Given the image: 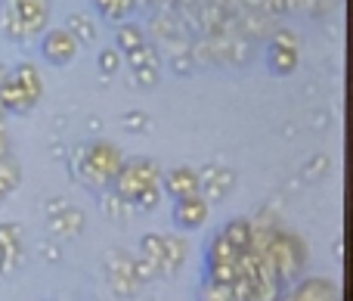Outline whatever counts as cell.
Instances as JSON below:
<instances>
[{
	"label": "cell",
	"instance_id": "1",
	"mask_svg": "<svg viewBox=\"0 0 353 301\" xmlns=\"http://www.w3.org/2000/svg\"><path fill=\"white\" fill-rule=\"evenodd\" d=\"M118 190V196L124 202H140L143 208H152L159 205V184H161V171L155 162L149 159H130L121 165L118 177L112 180Z\"/></svg>",
	"mask_w": 353,
	"mask_h": 301
},
{
	"label": "cell",
	"instance_id": "2",
	"mask_svg": "<svg viewBox=\"0 0 353 301\" xmlns=\"http://www.w3.org/2000/svg\"><path fill=\"white\" fill-rule=\"evenodd\" d=\"M121 165H124V155L118 153V146L103 143V140L84 146L78 153V162H74L81 180H84V184H90V186L112 184V180L118 177V171H121Z\"/></svg>",
	"mask_w": 353,
	"mask_h": 301
},
{
	"label": "cell",
	"instance_id": "3",
	"mask_svg": "<svg viewBox=\"0 0 353 301\" xmlns=\"http://www.w3.org/2000/svg\"><path fill=\"white\" fill-rule=\"evenodd\" d=\"M41 99V75L34 66H19L16 72L3 75L0 81V106L12 112L34 109V103Z\"/></svg>",
	"mask_w": 353,
	"mask_h": 301
},
{
	"label": "cell",
	"instance_id": "4",
	"mask_svg": "<svg viewBox=\"0 0 353 301\" xmlns=\"http://www.w3.org/2000/svg\"><path fill=\"white\" fill-rule=\"evenodd\" d=\"M47 10L50 0H3L0 3V25L12 37L34 35L47 22Z\"/></svg>",
	"mask_w": 353,
	"mask_h": 301
},
{
	"label": "cell",
	"instance_id": "5",
	"mask_svg": "<svg viewBox=\"0 0 353 301\" xmlns=\"http://www.w3.org/2000/svg\"><path fill=\"white\" fill-rule=\"evenodd\" d=\"M143 261L152 273H174L183 264V246L174 236H146L143 240Z\"/></svg>",
	"mask_w": 353,
	"mask_h": 301
},
{
	"label": "cell",
	"instance_id": "6",
	"mask_svg": "<svg viewBox=\"0 0 353 301\" xmlns=\"http://www.w3.org/2000/svg\"><path fill=\"white\" fill-rule=\"evenodd\" d=\"M74 53H78V41H74V35L68 28H56L43 37V56H47L50 62H56V66L72 62Z\"/></svg>",
	"mask_w": 353,
	"mask_h": 301
},
{
	"label": "cell",
	"instance_id": "7",
	"mask_svg": "<svg viewBox=\"0 0 353 301\" xmlns=\"http://www.w3.org/2000/svg\"><path fill=\"white\" fill-rule=\"evenodd\" d=\"M294 66H298V41L282 31L273 41V47H270V68L279 75H288L294 72Z\"/></svg>",
	"mask_w": 353,
	"mask_h": 301
},
{
	"label": "cell",
	"instance_id": "8",
	"mask_svg": "<svg viewBox=\"0 0 353 301\" xmlns=\"http://www.w3.org/2000/svg\"><path fill=\"white\" fill-rule=\"evenodd\" d=\"M174 221L183 230H195L208 221V199L205 196H189V199H176L174 208Z\"/></svg>",
	"mask_w": 353,
	"mask_h": 301
},
{
	"label": "cell",
	"instance_id": "9",
	"mask_svg": "<svg viewBox=\"0 0 353 301\" xmlns=\"http://www.w3.org/2000/svg\"><path fill=\"white\" fill-rule=\"evenodd\" d=\"M161 180H165V190L171 193L174 199H189V196H199L201 190V180L195 171H189V168H171L168 174H161Z\"/></svg>",
	"mask_w": 353,
	"mask_h": 301
},
{
	"label": "cell",
	"instance_id": "10",
	"mask_svg": "<svg viewBox=\"0 0 353 301\" xmlns=\"http://www.w3.org/2000/svg\"><path fill=\"white\" fill-rule=\"evenodd\" d=\"M288 301H338L335 289H332L325 280H310V283H304L298 292H294Z\"/></svg>",
	"mask_w": 353,
	"mask_h": 301
},
{
	"label": "cell",
	"instance_id": "11",
	"mask_svg": "<svg viewBox=\"0 0 353 301\" xmlns=\"http://www.w3.org/2000/svg\"><path fill=\"white\" fill-rule=\"evenodd\" d=\"M118 47L130 50V53H134V50H140L143 47V31L137 28V25H124V28L118 31Z\"/></svg>",
	"mask_w": 353,
	"mask_h": 301
},
{
	"label": "cell",
	"instance_id": "12",
	"mask_svg": "<svg viewBox=\"0 0 353 301\" xmlns=\"http://www.w3.org/2000/svg\"><path fill=\"white\" fill-rule=\"evenodd\" d=\"M97 3H99V10H103L109 19H121L124 12L130 10V3H134V0H97Z\"/></svg>",
	"mask_w": 353,
	"mask_h": 301
},
{
	"label": "cell",
	"instance_id": "13",
	"mask_svg": "<svg viewBox=\"0 0 353 301\" xmlns=\"http://www.w3.org/2000/svg\"><path fill=\"white\" fill-rule=\"evenodd\" d=\"M68 31L74 35V41H78V37H81L84 43H87V41H93V25L87 22L84 16H72V28H68Z\"/></svg>",
	"mask_w": 353,
	"mask_h": 301
},
{
	"label": "cell",
	"instance_id": "14",
	"mask_svg": "<svg viewBox=\"0 0 353 301\" xmlns=\"http://www.w3.org/2000/svg\"><path fill=\"white\" fill-rule=\"evenodd\" d=\"M99 68H103V72H115L118 68V50H105L103 56H99Z\"/></svg>",
	"mask_w": 353,
	"mask_h": 301
}]
</instances>
